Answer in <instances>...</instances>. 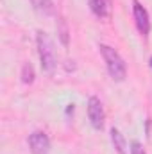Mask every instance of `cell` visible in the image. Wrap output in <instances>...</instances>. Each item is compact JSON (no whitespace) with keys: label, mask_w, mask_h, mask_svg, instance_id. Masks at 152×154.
I'll list each match as a JSON object with an SVG mask.
<instances>
[{"label":"cell","mask_w":152,"mask_h":154,"mask_svg":"<svg viewBox=\"0 0 152 154\" xmlns=\"http://www.w3.org/2000/svg\"><path fill=\"white\" fill-rule=\"evenodd\" d=\"M100 54L104 57V63H106V68L109 72V75L113 81H123L127 75V66H125V61L122 59V56L114 50L113 47L109 45H100Z\"/></svg>","instance_id":"6da1fadb"},{"label":"cell","mask_w":152,"mask_h":154,"mask_svg":"<svg viewBox=\"0 0 152 154\" xmlns=\"http://www.w3.org/2000/svg\"><path fill=\"white\" fill-rule=\"evenodd\" d=\"M36 43H38V54H39V63H41V68L43 72L47 74H52L56 70V65H57V59H56V50H54V43L50 36L43 31H39L38 36H36Z\"/></svg>","instance_id":"7a4b0ae2"},{"label":"cell","mask_w":152,"mask_h":154,"mask_svg":"<svg viewBox=\"0 0 152 154\" xmlns=\"http://www.w3.org/2000/svg\"><path fill=\"white\" fill-rule=\"evenodd\" d=\"M88 116H90V122H91L93 129L100 131L104 127L106 113H104V106H102L99 97H90V100H88Z\"/></svg>","instance_id":"3957f363"},{"label":"cell","mask_w":152,"mask_h":154,"mask_svg":"<svg viewBox=\"0 0 152 154\" xmlns=\"http://www.w3.org/2000/svg\"><path fill=\"white\" fill-rule=\"evenodd\" d=\"M29 149L32 154H48L50 151V138L45 131H34L29 134Z\"/></svg>","instance_id":"277c9868"},{"label":"cell","mask_w":152,"mask_h":154,"mask_svg":"<svg viewBox=\"0 0 152 154\" xmlns=\"http://www.w3.org/2000/svg\"><path fill=\"white\" fill-rule=\"evenodd\" d=\"M132 14H134V22H136V27H138L140 34L147 36L149 31H150V18H149L147 9H145L138 0L132 2Z\"/></svg>","instance_id":"5b68a950"},{"label":"cell","mask_w":152,"mask_h":154,"mask_svg":"<svg viewBox=\"0 0 152 154\" xmlns=\"http://www.w3.org/2000/svg\"><path fill=\"white\" fill-rule=\"evenodd\" d=\"M90 9L97 18H108L111 14V0H90Z\"/></svg>","instance_id":"8992f818"},{"label":"cell","mask_w":152,"mask_h":154,"mask_svg":"<svg viewBox=\"0 0 152 154\" xmlns=\"http://www.w3.org/2000/svg\"><path fill=\"white\" fill-rule=\"evenodd\" d=\"M34 11L43 14V16H50L54 14V2L52 0H31Z\"/></svg>","instance_id":"52a82bcc"},{"label":"cell","mask_w":152,"mask_h":154,"mask_svg":"<svg viewBox=\"0 0 152 154\" xmlns=\"http://www.w3.org/2000/svg\"><path fill=\"white\" fill-rule=\"evenodd\" d=\"M111 142H113V147L116 149L118 154H127L125 152V140L116 127H111Z\"/></svg>","instance_id":"ba28073f"},{"label":"cell","mask_w":152,"mask_h":154,"mask_svg":"<svg viewBox=\"0 0 152 154\" xmlns=\"http://www.w3.org/2000/svg\"><path fill=\"white\" fill-rule=\"evenodd\" d=\"M32 81H34V70H32V66L29 63H25L22 66V82L23 84H31Z\"/></svg>","instance_id":"9c48e42d"},{"label":"cell","mask_w":152,"mask_h":154,"mask_svg":"<svg viewBox=\"0 0 152 154\" xmlns=\"http://www.w3.org/2000/svg\"><path fill=\"white\" fill-rule=\"evenodd\" d=\"M59 29H57V34H59V39L65 47H68V27H66V22L63 18H59Z\"/></svg>","instance_id":"30bf717a"},{"label":"cell","mask_w":152,"mask_h":154,"mask_svg":"<svg viewBox=\"0 0 152 154\" xmlns=\"http://www.w3.org/2000/svg\"><path fill=\"white\" fill-rule=\"evenodd\" d=\"M131 154H147L140 142H131Z\"/></svg>","instance_id":"8fae6325"},{"label":"cell","mask_w":152,"mask_h":154,"mask_svg":"<svg viewBox=\"0 0 152 154\" xmlns=\"http://www.w3.org/2000/svg\"><path fill=\"white\" fill-rule=\"evenodd\" d=\"M150 68H152V57H150Z\"/></svg>","instance_id":"7c38bea8"}]
</instances>
